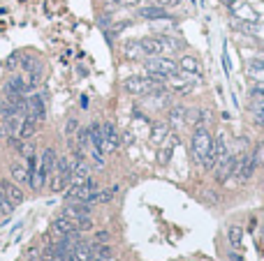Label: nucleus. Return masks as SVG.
Masks as SVG:
<instances>
[{
  "label": "nucleus",
  "mask_w": 264,
  "mask_h": 261,
  "mask_svg": "<svg viewBox=\"0 0 264 261\" xmlns=\"http://www.w3.org/2000/svg\"><path fill=\"white\" fill-rule=\"evenodd\" d=\"M109 238H111V234H109V231H97V234H95V241H93V243H97V245H107Z\"/></svg>",
  "instance_id": "obj_33"
},
{
  "label": "nucleus",
  "mask_w": 264,
  "mask_h": 261,
  "mask_svg": "<svg viewBox=\"0 0 264 261\" xmlns=\"http://www.w3.org/2000/svg\"><path fill=\"white\" fill-rule=\"evenodd\" d=\"M125 56H128V58H132V61H137V58L146 56V54H144L142 42H130V44H125Z\"/></svg>",
  "instance_id": "obj_22"
},
{
  "label": "nucleus",
  "mask_w": 264,
  "mask_h": 261,
  "mask_svg": "<svg viewBox=\"0 0 264 261\" xmlns=\"http://www.w3.org/2000/svg\"><path fill=\"white\" fill-rule=\"evenodd\" d=\"M90 210H93V206H90V203H77V201H70L68 206L63 208V215L75 222V220H79V217L90 215Z\"/></svg>",
  "instance_id": "obj_8"
},
{
  "label": "nucleus",
  "mask_w": 264,
  "mask_h": 261,
  "mask_svg": "<svg viewBox=\"0 0 264 261\" xmlns=\"http://www.w3.org/2000/svg\"><path fill=\"white\" fill-rule=\"evenodd\" d=\"M77 130H79V123H77L75 118H70V121H68V128H65V132H68V136H72V134H75Z\"/></svg>",
  "instance_id": "obj_37"
},
{
  "label": "nucleus",
  "mask_w": 264,
  "mask_h": 261,
  "mask_svg": "<svg viewBox=\"0 0 264 261\" xmlns=\"http://www.w3.org/2000/svg\"><path fill=\"white\" fill-rule=\"evenodd\" d=\"M202 201L206 203V206H218V203H220V199H218L216 192H204V195H202Z\"/></svg>",
  "instance_id": "obj_32"
},
{
  "label": "nucleus",
  "mask_w": 264,
  "mask_h": 261,
  "mask_svg": "<svg viewBox=\"0 0 264 261\" xmlns=\"http://www.w3.org/2000/svg\"><path fill=\"white\" fill-rule=\"evenodd\" d=\"M93 259L95 261H116V255L114 250L107 245H97V243H93Z\"/></svg>",
  "instance_id": "obj_17"
},
{
  "label": "nucleus",
  "mask_w": 264,
  "mask_h": 261,
  "mask_svg": "<svg viewBox=\"0 0 264 261\" xmlns=\"http://www.w3.org/2000/svg\"><path fill=\"white\" fill-rule=\"evenodd\" d=\"M75 229H77V234H79V231H90V229H93V220H90V215L75 220Z\"/></svg>",
  "instance_id": "obj_26"
},
{
  "label": "nucleus",
  "mask_w": 264,
  "mask_h": 261,
  "mask_svg": "<svg viewBox=\"0 0 264 261\" xmlns=\"http://www.w3.org/2000/svg\"><path fill=\"white\" fill-rule=\"evenodd\" d=\"M211 150H213V139H211L209 130L204 125H197L195 134H192V155H195V160L199 164H204L206 157L211 155Z\"/></svg>",
  "instance_id": "obj_2"
},
{
  "label": "nucleus",
  "mask_w": 264,
  "mask_h": 261,
  "mask_svg": "<svg viewBox=\"0 0 264 261\" xmlns=\"http://www.w3.org/2000/svg\"><path fill=\"white\" fill-rule=\"evenodd\" d=\"M125 90H128L130 95L142 97V95L163 93L165 86H163V81H156V79H151V76H135V79L125 81Z\"/></svg>",
  "instance_id": "obj_3"
},
{
  "label": "nucleus",
  "mask_w": 264,
  "mask_h": 261,
  "mask_svg": "<svg viewBox=\"0 0 264 261\" xmlns=\"http://www.w3.org/2000/svg\"><path fill=\"white\" fill-rule=\"evenodd\" d=\"M19 153H21V155H26V157H33V153H35V146H33V143H21Z\"/></svg>",
  "instance_id": "obj_35"
},
{
  "label": "nucleus",
  "mask_w": 264,
  "mask_h": 261,
  "mask_svg": "<svg viewBox=\"0 0 264 261\" xmlns=\"http://www.w3.org/2000/svg\"><path fill=\"white\" fill-rule=\"evenodd\" d=\"M9 171H12L16 183H30V167H28L26 162H12Z\"/></svg>",
  "instance_id": "obj_13"
},
{
  "label": "nucleus",
  "mask_w": 264,
  "mask_h": 261,
  "mask_svg": "<svg viewBox=\"0 0 264 261\" xmlns=\"http://www.w3.org/2000/svg\"><path fill=\"white\" fill-rule=\"evenodd\" d=\"M167 134H170V128H167V125H163V123H158L156 130H153V141H156V143H160Z\"/></svg>",
  "instance_id": "obj_27"
},
{
  "label": "nucleus",
  "mask_w": 264,
  "mask_h": 261,
  "mask_svg": "<svg viewBox=\"0 0 264 261\" xmlns=\"http://www.w3.org/2000/svg\"><path fill=\"white\" fill-rule=\"evenodd\" d=\"M139 19H146V21H158V19H167V9L160 5H151V7H142L139 9Z\"/></svg>",
  "instance_id": "obj_12"
},
{
  "label": "nucleus",
  "mask_w": 264,
  "mask_h": 261,
  "mask_svg": "<svg viewBox=\"0 0 264 261\" xmlns=\"http://www.w3.org/2000/svg\"><path fill=\"white\" fill-rule=\"evenodd\" d=\"M121 148V139H118V130L111 123L102 125V153H114Z\"/></svg>",
  "instance_id": "obj_5"
},
{
  "label": "nucleus",
  "mask_w": 264,
  "mask_h": 261,
  "mask_svg": "<svg viewBox=\"0 0 264 261\" xmlns=\"http://www.w3.org/2000/svg\"><path fill=\"white\" fill-rule=\"evenodd\" d=\"M70 178L68 176H63V174H58V171H54V176H51V185H49V188L54 190V192H61V190H65L70 185Z\"/></svg>",
  "instance_id": "obj_21"
},
{
  "label": "nucleus",
  "mask_w": 264,
  "mask_h": 261,
  "mask_svg": "<svg viewBox=\"0 0 264 261\" xmlns=\"http://www.w3.org/2000/svg\"><path fill=\"white\" fill-rule=\"evenodd\" d=\"M137 0H111V5L114 7H130V5H135Z\"/></svg>",
  "instance_id": "obj_38"
},
{
  "label": "nucleus",
  "mask_w": 264,
  "mask_h": 261,
  "mask_svg": "<svg viewBox=\"0 0 264 261\" xmlns=\"http://www.w3.org/2000/svg\"><path fill=\"white\" fill-rule=\"evenodd\" d=\"M156 2H158L160 7H167V5L174 7V5H178V0H156Z\"/></svg>",
  "instance_id": "obj_39"
},
{
  "label": "nucleus",
  "mask_w": 264,
  "mask_h": 261,
  "mask_svg": "<svg viewBox=\"0 0 264 261\" xmlns=\"http://www.w3.org/2000/svg\"><path fill=\"white\" fill-rule=\"evenodd\" d=\"M0 136H7V128H5V123H0Z\"/></svg>",
  "instance_id": "obj_41"
},
{
  "label": "nucleus",
  "mask_w": 264,
  "mask_h": 261,
  "mask_svg": "<svg viewBox=\"0 0 264 261\" xmlns=\"http://www.w3.org/2000/svg\"><path fill=\"white\" fill-rule=\"evenodd\" d=\"M237 164H239V157H237V155H227L223 162H218V164H216V181L218 183H225L232 174H234Z\"/></svg>",
  "instance_id": "obj_6"
},
{
  "label": "nucleus",
  "mask_w": 264,
  "mask_h": 261,
  "mask_svg": "<svg viewBox=\"0 0 264 261\" xmlns=\"http://www.w3.org/2000/svg\"><path fill=\"white\" fill-rule=\"evenodd\" d=\"M253 114H264V95H255V100L251 102Z\"/></svg>",
  "instance_id": "obj_31"
},
{
  "label": "nucleus",
  "mask_w": 264,
  "mask_h": 261,
  "mask_svg": "<svg viewBox=\"0 0 264 261\" xmlns=\"http://www.w3.org/2000/svg\"><path fill=\"white\" fill-rule=\"evenodd\" d=\"M12 210H14V203H12L9 199H7L5 192L0 190V213H2V215H9Z\"/></svg>",
  "instance_id": "obj_28"
},
{
  "label": "nucleus",
  "mask_w": 264,
  "mask_h": 261,
  "mask_svg": "<svg viewBox=\"0 0 264 261\" xmlns=\"http://www.w3.org/2000/svg\"><path fill=\"white\" fill-rule=\"evenodd\" d=\"M251 157H253V164H255V167L264 164V143H258V146H255V153H253Z\"/></svg>",
  "instance_id": "obj_30"
},
{
  "label": "nucleus",
  "mask_w": 264,
  "mask_h": 261,
  "mask_svg": "<svg viewBox=\"0 0 264 261\" xmlns=\"http://www.w3.org/2000/svg\"><path fill=\"white\" fill-rule=\"evenodd\" d=\"M28 90V83L23 76H12L5 83V95H23Z\"/></svg>",
  "instance_id": "obj_14"
},
{
  "label": "nucleus",
  "mask_w": 264,
  "mask_h": 261,
  "mask_svg": "<svg viewBox=\"0 0 264 261\" xmlns=\"http://www.w3.org/2000/svg\"><path fill=\"white\" fill-rule=\"evenodd\" d=\"M188 123V109L183 107H174L170 111V125L172 128H181V125H185Z\"/></svg>",
  "instance_id": "obj_19"
},
{
  "label": "nucleus",
  "mask_w": 264,
  "mask_h": 261,
  "mask_svg": "<svg viewBox=\"0 0 264 261\" xmlns=\"http://www.w3.org/2000/svg\"><path fill=\"white\" fill-rule=\"evenodd\" d=\"M97 192V183L95 181H84V183H75L68 192V199L70 201H77V203H90V199L95 196Z\"/></svg>",
  "instance_id": "obj_4"
},
{
  "label": "nucleus",
  "mask_w": 264,
  "mask_h": 261,
  "mask_svg": "<svg viewBox=\"0 0 264 261\" xmlns=\"http://www.w3.org/2000/svg\"><path fill=\"white\" fill-rule=\"evenodd\" d=\"M255 95H264V83H260V86L253 88V97H255Z\"/></svg>",
  "instance_id": "obj_40"
},
{
  "label": "nucleus",
  "mask_w": 264,
  "mask_h": 261,
  "mask_svg": "<svg viewBox=\"0 0 264 261\" xmlns=\"http://www.w3.org/2000/svg\"><path fill=\"white\" fill-rule=\"evenodd\" d=\"M54 231H58V234L63 236H70V234H77V229H75V222L70 220V217H65V215H61V217H56L54 220Z\"/></svg>",
  "instance_id": "obj_15"
},
{
  "label": "nucleus",
  "mask_w": 264,
  "mask_h": 261,
  "mask_svg": "<svg viewBox=\"0 0 264 261\" xmlns=\"http://www.w3.org/2000/svg\"><path fill=\"white\" fill-rule=\"evenodd\" d=\"M227 238H230L232 248H241V243H244V229H241V227H232L230 231H227Z\"/></svg>",
  "instance_id": "obj_23"
},
{
  "label": "nucleus",
  "mask_w": 264,
  "mask_h": 261,
  "mask_svg": "<svg viewBox=\"0 0 264 261\" xmlns=\"http://www.w3.org/2000/svg\"><path fill=\"white\" fill-rule=\"evenodd\" d=\"M0 190L5 192V196L12 201L14 206H19L21 201H23V192H21V188L16 185V183H12V181H0Z\"/></svg>",
  "instance_id": "obj_10"
},
{
  "label": "nucleus",
  "mask_w": 264,
  "mask_h": 261,
  "mask_svg": "<svg viewBox=\"0 0 264 261\" xmlns=\"http://www.w3.org/2000/svg\"><path fill=\"white\" fill-rule=\"evenodd\" d=\"M26 116L33 118V121H37V123L44 121L47 109H44V100H40V95H33V97L26 100Z\"/></svg>",
  "instance_id": "obj_7"
},
{
  "label": "nucleus",
  "mask_w": 264,
  "mask_h": 261,
  "mask_svg": "<svg viewBox=\"0 0 264 261\" xmlns=\"http://www.w3.org/2000/svg\"><path fill=\"white\" fill-rule=\"evenodd\" d=\"M170 157H172V143L167 148H163V150H160L158 160H160V164H167V160H170Z\"/></svg>",
  "instance_id": "obj_34"
},
{
  "label": "nucleus",
  "mask_w": 264,
  "mask_h": 261,
  "mask_svg": "<svg viewBox=\"0 0 264 261\" xmlns=\"http://www.w3.org/2000/svg\"><path fill=\"white\" fill-rule=\"evenodd\" d=\"M90 178V164H88L86 160H75L72 162V185L75 183H84Z\"/></svg>",
  "instance_id": "obj_9"
},
{
  "label": "nucleus",
  "mask_w": 264,
  "mask_h": 261,
  "mask_svg": "<svg viewBox=\"0 0 264 261\" xmlns=\"http://www.w3.org/2000/svg\"><path fill=\"white\" fill-rule=\"evenodd\" d=\"M114 192H116V188H111V190H104V192H95V196L90 199V203H109L111 201V196H114Z\"/></svg>",
  "instance_id": "obj_24"
},
{
  "label": "nucleus",
  "mask_w": 264,
  "mask_h": 261,
  "mask_svg": "<svg viewBox=\"0 0 264 261\" xmlns=\"http://www.w3.org/2000/svg\"><path fill=\"white\" fill-rule=\"evenodd\" d=\"M56 162H58V157H56V150L54 148H44V153H42V160H40V167L47 171V174H51L56 169Z\"/></svg>",
  "instance_id": "obj_18"
},
{
  "label": "nucleus",
  "mask_w": 264,
  "mask_h": 261,
  "mask_svg": "<svg viewBox=\"0 0 264 261\" xmlns=\"http://www.w3.org/2000/svg\"><path fill=\"white\" fill-rule=\"evenodd\" d=\"M178 69H183V74H199L202 65L197 61L195 56H183L181 61H178Z\"/></svg>",
  "instance_id": "obj_16"
},
{
  "label": "nucleus",
  "mask_w": 264,
  "mask_h": 261,
  "mask_svg": "<svg viewBox=\"0 0 264 261\" xmlns=\"http://www.w3.org/2000/svg\"><path fill=\"white\" fill-rule=\"evenodd\" d=\"M16 63H21V56H19V54L9 56V58L5 61V67H7V69H14V67H16Z\"/></svg>",
  "instance_id": "obj_36"
},
{
  "label": "nucleus",
  "mask_w": 264,
  "mask_h": 261,
  "mask_svg": "<svg viewBox=\"0 0 264 261\" xmlns=\"http://www.w3.org/2000/svg\"><path fill=\"white\" fill-rule=\"evenodd\" d=\"M77 148H82V150L90 148V134H88V130H77Z\"/></svg>",
  "instance_id": "obj_25"
},
{
  "label": "nucleus",
  "mask_w": 264,
  "mask_h": 261,
  "mask_svg": "<svg viewBox=\"0 0 264 261\" xmlns=\"http://www.w3.org/2000/svg\"><path fill=\"white\" fill-rule=\"evenodd\" d=\"M255 169H258V167L253 164V157H244V160H239L237 169H234V176H237V181L246 183L253 176V171H255Z\"/></svg>",
  "instance_id": "obj_11"
},
{
  "label": "nucleus",
  "mask_w": 264,
  "mask_h": 261,
  "mask_svg": "<svg viewBox=\"0 0 264 261\" xmlns=\"http://www.w3.org/2000/svg\"><path fill=\"white\" fill-rule=\"evenodd\" d=\"M37 132V121H33V118H23V125H21V132H19V139H30L33 134Z\"/></svg>",
  "instance_id": "obj_20"
},
{
  "label": "nucleus",
  "mask_w": 264,
  "mask_h": 261,
  "mask_svg": "<svg viewBox=\"0 0 264 261\" xmlns=\"http://www.w3.org/2000/svg\"><path fill=\"white\" fill-rule=\"evenodd\" d=\"M37 65H40V63L35 61V56H21V69L30 72V69H35Z\"/></svg>",
  "instance_id": "obj_29"
},
{
  "label": "nucleus",
  "mask_w": 264,
  "mask_h": 261,
  "mask_svg": "<svg viewBox=\"0 0 264 261\" xmlns=\"http://www.w3.org/2000/svg\"><path fill=\"white\" fill-rule=\"evenodd\" d=\"M146 69H149L151 79L165 81L178 74V63H174L172 58H165V56H153L151 61H146Z\"/></svg>",
  "instance_id": "obj_1"
}]
</instances>
